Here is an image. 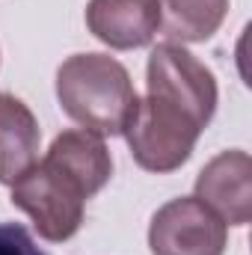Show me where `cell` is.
Instances as JSON below:
<instances>
[{"label": "cell", "instance_id": "6da1fadb", "mask_svg": "<svg viewBox=\"0 0 252 255\" xmlns=\"http://www.w3.org/2000/svg\"><path fill=\"white\" fill-rule=\"evenodd\" d=\"M110 175L113 157L104 136L71 128L57 133L45 157L9 187V202L33 220L39 238L63 244L80 232L86 202L104 190Z\"/></svg>", "mask_w": 252, "mask_h": 255}, {"label": "cell", "instance_id": "7a4b0ae2", "mask_svg": "<svg viewBox=\"0 0 252 255\" xmlns=\"http://www.w3.org/2000/svg\"><path fill=\"white\" fill-rule=\"evenodd\" d=\"M136 98L127 68L110 54H74L57 68V101L63 113L98 136H122Z\"/></svg>", "mask_w": 252, "mask_h": 255}, {"label": "cell", "instance_id": "3957f363", "mask_svg": "<svg viewBox=\"0 0 252 255\" xmlns=\"http://www.w3.org/2000/svg\"><path fill=\"white\" fill-rule=\"evenodd\" d=\"M205 128L208 122L190 107L166 95L145 92V98H136L133 116L122 136L127 139V148L139 169L169 175L190 160Z\"/></svg>", "mask_w": 252, "mask_h": 255}, {"label": "cell", "instance_id": "277c9868", "mask_svg": "<svg viewBox=\"0 0 252 255\" xmlns=\"http://www.w3.org/2000/svg\"><path fill=\"white\" fill-rule=\"evenodd\" d=\"M148 247L151 255H223L229 226L196 196H178L154 211Z\"/></svg>", "mask_w": 252, "mask_h": 255}, {"label": "cell", "instance_id": "5b68a950", "mask_svg": "<svg viewBox=\"0 0 252 255\" xmlns=\"http://www.w3.org/2000/svg\"><path fill=\"white\" fill-rule=\"evenodd\" d=\"M145 92L166 95L184 104L196 116H202L208 125L220 101L214 71L178 42H160L157 48H151L148 65H145Z\"/></svg>", "mask_w": 252, "mask_h": 255}, {"label": "cell", "instance_id": "8992f818", "mask_svg": "<svg viewBox=\"0 0 252 255\" xmlns=\"http://www.w3.org/2000/svg\"><path fill=\"white\" fill-rule=\"evenodd\" d=\"M196 199L205 202L226 226H250L252 157L244 148L220 151L217 157H211L196 178Z\"/></svg>", "mask_w": 252, "mask_h": 255}, {"label": "cell", "instance_id": "52a82bcc", "mask_svg": "<svg viewBox=\"0 0 252 255\" xmlns=\"http://www.w3.org/2000/svg\"><path fill=\"white\" fill-rule=\"evenodd\" d=\"M86 30L113 51H136L154 42L160 6L157 0H89Z\"/></svg>", "mask_w": 252, "mask_h": 255}, {"label": "cell", "instance_id": "ba28073f", "mask_svg": "<svg viewBox=\"0 0 252 255\" xmlns=\"http://www.w3.org/2000/svg\"><path fill=\"white\" fill-rule=\"evenodd\" d=\"M42 128L12 92H0V184L12 187L39 160Z\"/></svg>", "mask_w": 252, "mask_h": 255}, {"label": "cell", "instance_id": "9c48e42d", "mask_svg": "<svg viewBox=\"0 0 252 255\" xmlns=\"http://www.w3.org/2000/svg\"><path fill=\"white\" fill-rule=\"evenodd\" d=\"M160 30L169 42H208L229 15V0H157Z\"/></svg>", "mask_w": 252, "mask_h": 255}, {"label": "cell", "instance_id": "30bf717a", "mask_svg": "<svg viewBox=\"0 0 252 255\" xmlns=\"http://www.w3.org/2000/svg\"><path fill=\"white\" fill-rule=\"evenodd\" d=\"M0 255H48L21 223H0Z\"/></svg>", "mask_w": 252, "mask_h": 255}]
</instances>
